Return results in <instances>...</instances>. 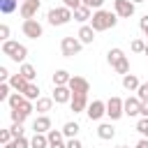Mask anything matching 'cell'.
<instances>
[{
    "instance_id": "cell-31",
    "label": "cell",
    "mask_w": 148,
    "mask_h": 148,
    "mask_svg": "<svg viewBox=\"0 0 148 148\" xmlns=\"http://www.w3.org/2000/svg\"><path fill=\"white\" fill-rule=\"evenodd\" d=\"M46 136H49V143H58V141H62V139H65L62 130H49V132H46Z\"/></svg>"
},
{
    "instance_id": "cell-12",
    "label": "cell",
    "mask_w": 148,
    "mask_h": 148,
    "mask_svg": "<svg viewBox=\"0 0 148 148\" xmlns=\"http://www.w3.org/2000/svg\"><path fill=\"white\" fill-rule=\"evenodd\" d=\"M18 12H21L23 21H25V18H32V16L39 12V0H25V2L21 5V9H18Z\"/></svg>"
},
{
    "instance_id": "cell-22",
    "label": "cell",
    "mask_w": 148,
    "mask_h": 148,
    "mask_svg": "<svg viewBox=\"0 0 148 148\" xmlns=\"http://www.w3.org/2000/svg\"><path fill=\"white\" fill-rule=\"evenodd\" d=\"M53 102H56L53 97H39V99H37V104H35V109H37L39 113H49V111H51V106H53Z\"/></svg>"
},
{
    "instance_id": "cell-1",
    "label": "cell",
    "mask_w": 148,
    "mask_h": 148,
    "mask_svg": "<svg viewBox=\"0 0 148 148\" xmlns=\"http://www.w3.org/2000/svg\"><path fill=\"white\" fill-rule=\"evenodd\" d=\"M118 23V14L116 12H106V9H95L92 18H90V25L95 28V32H102V30H109Z\"/></svg>"
},
{
    "instance_id": "cell-28",
    "label": "cell",
    "mask_w": 148,
    "mask_h": 148,
    "mask_svg": "<svg viewBox=\"0 0 148 148\" xmlns=\"http://www.w3.org/2000/svg\"><path fill=\"white\" fill-rule=\"evenodd\" d=\"M16 7H18V0H0V12H2V14L16 12Z\"/></svg>"
},
{
    "instance_id": "cell-3",
    "label": "cell",
    "mask_w": 148,
    "mask_h": 148,
    "mask_svg": "<svg viewBox=\"0 0 148 148\" xmlns=\"http://www.w3.org/2000/svg\"><path fill=\"white\" fill-rule=\"evenodd\" d=\"M46 18H49L51 25H65V23H69V21L74 18V12H72L69 7L62 5V7H53V9H49Z\"/></svg>"
},
{
    "instance_id": "cell-45",
    "label": "cell",
    "mask_w": 148,
    "mask_h": 148,
    "mask_svg": "<svg viewBox=\"0 0 148 148\" xmlns=\"http://www.w3.org/2000/svg\"><path fill=\"white\" fill-rule=\"evenodd\" d=\"M134 148H148V139H146V136H143V139H141V141H139V143H136V146H134Z\"/></svg>"
},
{
    "instance_id": "cell-52",
    "label": "cell",
    "mask_w": 148,
    "mask_h": 148,
    "mask_svg": "<svg viewBox=\"0 0 148 148\" xmlns=\"http://www.w3.org/2000/svg\"><path fill=\"white\" fill-rule=\"evenodd\" d=\"M23 2H25V0H23Z\"/></svg>"
},
{
    "instance_id": "cell-37",
    "label": "cell",
    "mask_w": 148,
    "mask_h": 148,
    "mask_svg": "<svg viewBox=\"0 0 148 148\" xmlns=\"http://www.w3.org/2000/svg\"><path fill=\"white\" fill-rule=\"evenodd\" d=\"M0 141H2V146H5V143H9V141H14L12 130H0Z\"/></svg>"
},
{
    "instance_id": "cell-15",
    "label": "cell",
    "mask_w": 148,
    "mask_h": 148,
    "mask_svg": "<svg viewBox=\"0 0 148 148\" xmlns=\"http://www.w3.org/2000/svg\"><path fill=\"white\" fill-rule=\"evenodd\" d=\"M76 37H79V39H81L83 44H92V39H95V28H92V25H86V23H83V25L79 28V35H76Z\"/></svg>"
},
{
    "instance_id": "cell-33",
    "label": "cell",
    "mask_w": 148,
    "mask_h": 148,
    "mask_svg": "<svg viewBox=\"0 0 148 148\" xmlns=\"http://www.w3.org/2000/svg\"><path fill=\"white\" fill-rule=\"evenodd\" d=\"M136 97H139V99H141L143 104L148 102V83H141V86L136 88Z\"/></svg>"
},
{
    "instance_id": "cell-44",
    "label": "cell",
    "mask_w": 148,
    "mask_h": 148,
    "mask_svg": "<svg viewBox=\"0 0 148 148\" xmlns=\"http://www.w3.org/2000/svg\"><path fill=\"white\" fill-rule=\"evenodd\" d=\"M67 148H83V143H81L79 139H69V141H67Z\"/></svg>"
},
{
    "instance_id": "cell-24",
    "label": "cell",
    "mask_w": 148,
    "mask_h": 148,
    "mask_svg": "<svg viewBox=\"0 0 148 148\" xmlns=\"http://www.w3.org/2000/svg\"><path fill=\"white\" fill-rule=\"evenodd\" d=\"M125 58V53H123V49H111L109 53H106V60H109V65L113 67V65H118L120 60Z\"/></svg>"
},
{
    "instance_id": "cell-43",
    "label": "cell",
    "mask_w": 148,
    "mask_h": 148,
    "mask_svg": "<svg viewBox=\"0 0 148 148\" xmlns=\"http://www.w3.org/2000/svg\"><path fill=\"white\" fill-rule=\"evenodd\" d=\"M9 76H12L9 69L7 67H0V81H9Z\"/></svg>"
},
{
    "instance_id": "cell-25",
    "label": "cell",
    "mask_w": 148,
    "mask_h": 148,
    "mask_svg": "<svg viewBox=\"0 0 148 148\" xmlns=\"http://www.w3.org/2000/svg\"><path fill=\"white\" fill-rule=\"evenodd\" d=\"M23 97H25V99H39V86L30 81V83L25 86V90H23Z\"/></svg>"
},
{
    "instance_id": "cell-4",
    "label": "cell",
    "mask_w": 148,
    "mask_h": 148,
    "mask_svg": "<svg viewBox=\"0 0 148 148\" xmlns=\"http://www.w3.org/2000/svg\"><path fill=\"white\" fill-rule=\"evenodd\" d=\"M81 49H83V42L79 37H62V42H60V51L65 58H74Z\"/></svg>"
},
{
    "instance_id": "cell-40",
    "label": "cell",
    "mask_w": 148,
    "mask_h": 148,
    "mask_svg": "<svg viewBox=\"0 0 148 148\" xmlns=\"http://www.w3.org/2000/svg\"><path fill=\"white\" fill-rule=\"evenodd\" d=\"M139 28H141V32L148 37V14H143V16L139 18Z\"/></svg>"
},
{
    "instance_id": "cell-29",
    "label": "cell",
    "mask_w": 148,
    "mask_h": 148,
    "mask_svg": "<svg viewBox=\"0 0 148 148\" xmlns=\"http://www.w3.org/2000/svg\"><path fill=\"white\" fill-rule=\"evenodd\" d=\"M136 132H139L141 136L148 139V116H141V118H139V123H136Z\"/></svg>"
},
{
    "instance_id": "cell-17",
    "label": "cell",
    "mask_w": 148,
    "mask_h": 148,
    "mask_svg": "<svg viewBox=\"0 0 148 148\" xmlns=\"http://www.w3.org/2000/svg\"><path fill=\"white\" fill-rule=\"evenodd\" d=\"M28 83H30V81H28L25 76H21V74H12V76H9V86H12L14 90H18V92H23Z\"/></svg>"
},
{
    "instance_id": "cell-42",
    "label": "cell",
    "mask_w": 148,
    "mask_h": 148,
    "mask_svg": "<svg viewBox=\"0 0 148 148\" xmlns=\"http://www.w3.org/2000/svg\"><path fill=\"white\" fill-rule=\"evenodd\" d=\"M62 5H65V7H69V9L74 12V9H76V7H81L83 2H81V0H62Z\"/></svg>"
},
{
    "instance_id": "cell-6",
    "label": "cell",
    "mask_w": 148,
    "mask_h": 148,
    "mask_svg": "<svg viewBox=\"0 0 148 148\" xmlns=\"http://www.w3.org/2000/svg\"><path fill=\"white\" fill-rule=\"evenodd\" d=\"M42 32H44V28H42V23L37 18H25L23 21V35L25 37L37 39V37H42Z\"/></svg>"
},
{
    "instance_id": "cell-10",
    "label": "cell",
    "mask_w": 148,
    "mask_h": 148,
    "mask_svg": "<svg viewBox=\"0 0 148 148\" xmlns=\"http://www.w3.org/2000/svg\"><path fill=\"white\" fill-rule=\"evenodd\" d=\"M72 90L69 86H53V99L56 104H65V102H72Z\"/></svg>"
},
{
    "instance_id": "cell-5",
    "label": "cell",
    "mask_w": 148,
    "mask_h": 148,
    "mask_svg": "<svg viewBox=\"0 0 148 148\" xmlns=\"http://www.w3.org/2000/svg\"><path fill=\"white\" fill-rule=\"evenodd\" d=\"M106 116H109L111 120L123 118V116H125V99H120V97H111V99L106 102Z\"/></svg>"
},
{
    "instance_id": "cell-32",
    "label": "cell",
    "mask_w": 148,
    "mask_h": 148,
    "mask_svg": "<svg viewBox=\"0 0 148 148\" xmlns=\"http://www.w3.org/2000/svg\"><path fill=\"white\" fill-rule=\"evenodd\" d=\"M12 90V86H9V81H0V102H5V99H9V92Z\"/></svg>"
},
{
    "instance_id": "cell-38",
    "label": "cell",
    "mask_w": 148,
    "mask_h": 148,
    "mask_svg": "<svg viewBox=\"0 0 148 148\" xmlns=\"http://www.w3.org/2000/svg\"><path fill=\"white\" fill-rule=\"evenodd\" d=\"M81 2L90 9H102V5H104V0H81Z\"/></svg>"
},
{
    "instance_id": "cell-26",
    "label": "cell",
    "mask_w": 148,
    "mask_h": 148,
    "mask_svg": "<svg viewBox=\"0 0 148 148\" xmlns=\"http://www.w3.org/2000/svg\"><path fill=\"white\" fill-rule=\"evenodd\" d=\"M18 74H21V76H25L28 81H32V79L37 76V72H35V67H32L30 62H23V65H21V69H18Z\"/></svg>"
},
{
    "instance_id": "cell-13",
    "label": "cell",
    "mask_w": 148,
    "mask_h": 148,
    "mask_svg": "<svg viewBox=\"0 0 148 148\" xmlns=\"http://www.w3.org/2000/svg\"><path fill=\"white\" fill-rule=\"evenodd\" d=\"M69 109L74 113H81L88 109V95H72V102H69Z\"/></svg>"
},
{
    "instance_id": "cell-2",
    "label": "cell",
    "mask_w": 148,
    "mask_h": 148,
    "mask_svg": "<svg viewBox=\"0 0 148 148\" xmlns=\"http://www.w3.org/2000/svg\"><path fill=\"white\" fill-rule=\"evenodd\" d=\"M2 53H5L7 58H12L14 62H25V58H28V49H25L23 44L14 42V39L2 42Z\"/></svg>"
},
{
    "instance_id": "cell-14",
    "label": "cell",
    "mask_w": 148,
    "mask_h": 148,
    "mask_svg": "<svg viewBox=\"0 0 148 148\" xmlns=\"http://www.w3.org/2000/svg\"><path fill=\"white\" fill-rule=\"evenodd\" d=\"M32 130H35V132H39V134H46V132L51 130V118H49L46 113L37 116V118H35V123H32Z\"/></svg>"
},
{
    "instance_id": "cell-11",
    "label": "cell",
    "mask_w": 148,
    "mask_h": 148,
    "mask_svg": "<svg viewBox=\"0 0 148 148\" xmlns=\"http://www.w3.org/2000/svg\"><path fill=\"white\" fill-rule=\"evenodd\" d=\"M143 111V102L139 97H127L125 99V116H141Z\"/></svg>"
},
{
    "instance_id": "cell-46",
    "label": "cell",
    "mask_w": 148,
    "mask_h": 148,
    "mask_svg": "<svg viewBox=\"0 0 148 148\" xmlns=\"http://www.w3.org/2000/svg\"><path fill=\"white\" fill-rule=\"evenodd\" d=\"M49 148H67V143H62V141H58V143H51Z\"/></svg>"
},
{
    "instance_id": "cell-50",
    "label": "cell",
    "mask_w": 148,
    "mask_h": 148,
    "mask_svg": "<svg viewBox=\"0 0 148 148\" xmlns=\"http://www.w3.org/2000/svg\"><path fill=\"white\" fill-rule=\"evenodd\" d=\"M143 56H148V44H146V51H143Z\"/></svg>"
},
{
    "instance_id": "cell-35",
    "label": "cell",
    "mask_w": 148,
    "mask_h": 148,
    "mask_svg": "<svg viewBox=\"0 0 148 148\" xmlns=\"http://www.w3.org/2000/svg\"><path fill=\"white\" fill-rule=\"evenodd\" d=\"M25 118H28L25 111H21V109H12V120H14V123H23Z\"/></svg>"
},
{
    "instance_id": "cell-8",
    "label": "cell",
    "mask_w": 148,
    "mask_h": 148,
    "mask_svg": "<svg viewBox=\"0 0 148 148\" xmlns=\"http://www.w3.org/2000/svg\"><path fill=\"white\" fill-rule=\"evenodd\" d=\"M88 118L90 120H99L102 116H106V102H102V99H92L90 104H88Z\"/></svg>"
},
{
    "instance_id": "cell-7",
    "label": "cell",
    "mask_w": 148,
    "mask_h": 148,
    "mask_svg": "<svg viewBox=\"0 0 148 148\" xmlns=\"http://www.w3.org/2000/svg\"><path fill=\"white\" fill-rule=\"evenodd\" d=\"M67 86H69V90H72L74 95H88V90H90V83H88V79H83V76H72Z\"/></svg>"
},
{
    "instance_id": "cell-21",
    "label": "cell",
    "mask_w": 148,
    "mask_h": 148,
    "mask_svg": "<svg viewBox=\"0 0 148 148\" xmlns=\"http://www.w3.org/2000/svg\"><path fill=\"white\" fill-rule=\"evenodd\" d=\"M51 143H49V136L46 134H39V132H35V136L30 139V148H49Z\"/></svg>"
},
{
    "instance_id": "cell-49",
    "label": "cell",
    "mask_w": 148,
    "mask_h": 148,
    "mask_svg": "<svg viewBox=\"0 0 148 148\" xmlns=\"http://www.w3.org/2000/svg\"><path fill=\"white\" fill-rule=\"evenodd\" d=\"M132 2H134V5H139V2H143V0H132Z\"/></svg>"
},
{
    "instance_id": "cell-34",
    "label": "cell",
    "mask_w": 148,
    "mask_h": 148,
    "mask_svg": "<svg viewBox=\"0 0 148 148\" xmlns=\"http://www.w3.org/2000/svg\"><path fill=\"white\" fill-rule=\"evenodd\" d=\"M134 53H143L146 51V42L143 39H132V46H130Z\"/></svg>"
},
{
    "instance_id": "cell-18",
    "label": "cell",
    "mask_w": 148,
    "mask_h": 148,
    "mask_svg": "<svg viewBox=\"0 0 148 148\" xmlns=\"http://www.w3.org/2000/svg\"><path fill=\"white\" fill-rule=\"evenodd\" d=\"M97 136H99V139H104V141L113 139V136H116V130H113V125H111V123H102V125L97 127Z\"/></svg>"
},
{
    "instance_id": "cell-51",
    "label": "cell",
    "mask_w": 148,
    "mask_h": 148,
    "mask_svg": "<svg viewBox=\"0 0 148 148\" xmlns=\"http://www.w3.org/2000/svg\"><path fill=\"white\" fill-rule=\"evenodd\" d=\"M120 148H130V146H120Z\"/></svg>"
},
{
    "instance_id": "cell-27",
    "label": "cell",
    "mask_w": 148,
    "mask_h": 148,
    "mask_svg": "<svg viewBox=\"0 0 148 148\" xmlns=\"http://www.w3.org/2000/svg\"><path fill=\"white\" fill-rule=\"evenodd\" d=\"M23 102H25V97H23V92H18V90H16V92H12V95H9V99H7V104H9L12 109H18Z\"/></svg>"
},
{
    "instance_id": "cell-39",
    "label": "cell",
    "mask_w": 148,
    "mask_h": 148,
    "mask_svg": "<svg viewBox=\"0 0 148 148\" xmlns=\"http://www.w3.org/2000/svg\"><path fill=\"white\" fill-rule=\"evenodd\" d=\"M12 143H14L16 148H30V141H28L25 136H18V139H14Z\"/></svg>"
},
{
    "instance_id": "cell-19",
    "label": "cell",
    "mask_w": 148,
    "mask_h": 148,
    "mask_svg": "<svg viewBox=\"0 0 148 148\" xmlns=\"http://www.w3.org/2000/svg\"><path fill=\"white\" fill-rule=\"evenodd\" d=\"M69 79H72V74H69L67 69H56V74H53V86H67Z\"/></svg>"
},
{
    "instance_id": "cell-47",
    "label": "cell",
    "mask_w": 148,
    "mask_h": 148,
    "mask_svg": "<svg viewBox=\"0 0 148 148\" xmlns=\"http://www.w3.org/2000/svg\"><path fill=\"white\" fill-rule=\"evenodd\" d=\"M141 116H148V102L143 104V111H141Z\"/></svg>"
},
{
    "instance_id": "cell-36",
    "label": "cell",
    "mask_w": 148,
    "mask_h": 148,
    "mask_svg": "<svg viewBox=\"0 0 148 148\" xmlns=\"http://www.w3.org/2000/svg\"><path fill=\"white\" fill-rule=\"evenodd\" d=\"M9 130H12V136H14V139H18V136H23V134H25V130H23V123H14Z\"/></svg>"
},
{
    "instance_id": "cell-41",
    "label": "cell",
    "mask_w": 148,
    "mask_h": 148,
    "mask_svg": "<svg viewBox=\"0 0 148 148\" xmlns=\"http://www.w3.org/2000/svg\"><path fill=\"white\" fill-rule=\"evenodd\" d=\"M0 39H2V42H7V39H9V25H7V23H2V25H0Z\"/></svg>"
},
{
    "instance_id": "cell-48",
    "label": "cell",
    "mask_w": 148,
    "mask_h": 148,
    "mask_svg": "<svg viewBox=\"0 0 148 148\" xmlns=\"http://www.w3.org/2000/svg\"><path fill=\"white\" fill-rule=\"evenodd\" d=\"M2 148H16V146H14V143H12V141H9V143H5V146H2Z\"/></svg>"
},
{
    "instance_id": "cell-9",
    "label": "cell",
    "mask_w": 148,
    "mask_h": 148,
    "mask_svg": "<svg viewBox=\"0 0 148 148\" xmlns=\"http://www.w3.org/2000/svg\"><path fill=\"white\" fill-rule=\"evenodd\" d=\"M113 12L120 18H130L134 14V2L132 0H113Z\"/></svg>"
},
{
    "instance_id": "cell-23",
    "label": "cell",
    "mask_w": 148,
    "mask_h": 148,
    "mask_svg": "<svg viewBox=\"0 0 148 148\" xmlns=\"http://www.w3.org/2000/svg\"><path fill=\"white\" fill-rule=\"evenodd\" d=\"M79 130H81V127H79V123H72V120L62 125V134H65L67 139H76V134H79Z\"/></svg>"
},
{
    "instance_id": "cell-16",
    "label": "cell",
    "mask_w": 148,
    "mask_h": 148,
    "mask_svg": "<svg viewBox=\"0 0 148 148\" xmlns=\"http://www.w3.org/2000/svg\"><path fill=\"white\" fill-rule=\"evenodd\" d=\"M90 18H92V9H90V7L81 5V7H76V9H74V21L86 23V21H90Z\"/></svg>"
},
{
    "instance_id": "cell-20",
    "label": "cell",
    "mask_w": 148,
    "mask_h": 148,
    "mask_svg": "<svg viewBox=\"0 0 148 148\" xmlns=\"http://www.w3.org/2000/svg\"><path fill=\"white\" fill-rule=\"evenodd\" d=\"M141 83H139V79H136V74H125L123 76V88L125 90H130V92H134L136 88H139Z\"/></svg>"
},
{
    "instance_id": "cell-30",
    "label": "cell",
    "mask_w": 148,
    "mask_h": 148,
    "mask_svg": "<svg viewBox=\"0 0 148 148\" xmlns=\"http://www.w3.org/2000/svg\"><path fill=\"white\" fill-rule=\"evenodd\" d=\"M113 69H116L118 74H123V76H125V74H130V60H127V56H125L118 65H113Z\"/></svg>"
}]
</instances>
